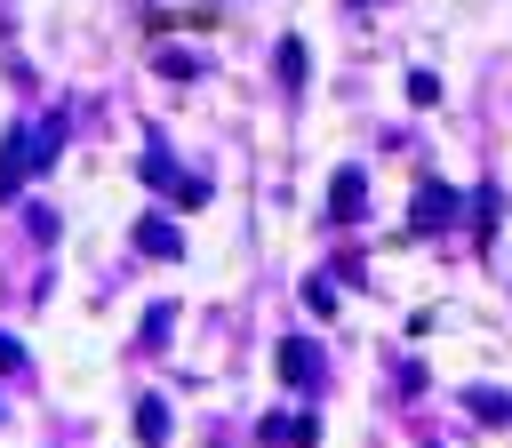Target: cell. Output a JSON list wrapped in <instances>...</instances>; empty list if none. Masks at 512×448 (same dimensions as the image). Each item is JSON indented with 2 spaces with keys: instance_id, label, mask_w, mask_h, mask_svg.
Wrapping results in <instances>:
<instances>
[{
  "instance_id": "1",
  "label": "cell",
  "mask_w": 512,
  "mask_h": 448,
  "mask_svg": "<svg viewBox=\"0 0 512 448\" xmlns=\"http://www.w3.org/2000/svg\"><path fill=\"white\" fill-rule=\"evenodd\" d=\"M64 152V112H48L40 128H8V144H0V208L16 200V184L32 176V168H48Z\"/></svg>"
},
{
  "instance_id": "2",
  "label": "cell",
  "mask_w": 512,
  "mask_h": 448,
  "mask_svg": "<svg viewBox=\"0 0 512 448\" xmlns=\"http://www.w3.org/2000/svg\"><path fill=\"white\" fill-rule=\"evenodd\" d=\"M448 216H456V192H448V184H424V192H416V208H408V224H416V232H440Z\"/></svg>"
},
{
  "instance_id": "3",
  "label": "cell",
  "mask_w": 512,
  "mask_h": 448,
  "mask_svg": "<svg viewBox=\"0 0 512 448\" xmlns=\"http://www.w3.org/2000/svg\"><path fill=\"white\" fill-rule=\"evenodd\" d=\"M360 200H368L360 168H336V184H328V216H336V224H352V216H360Z\"/></svg>"
},
{
  "instance_id": "4",
  "label": "cell",
  "mask_w": 512,
  "mask_h": 448,
  "mask_svg": "<svg viewBox=\"0 0 512 448\" xmlns=\"http://www.w3.org/2000/svg\"><path fill=\"white\" fill-rule=\"evenodd\" d=\"M280 376H288V384H304V392H312V384H320V352H312V344H304V336H288V344H280Z\"/></svg>"
},
{
  "instance_id": "5",
  "label": "cell",
  "mask_w": 512,
  "mask_h": 448,
  "mask_svg": "<svg viewBox=\"0 0 512 448\" xmlns=\"http://www.w3.org/2000/svg\"><path fill=\"white\" fill-rule=\"evenodd\" d=\"M136 248H144V256H176L184 240H176V224H168V216H144V224H136Z\"/></svg>"
},
{
  "instance_id": "6",
  "label": "cell",
  "mask_w": 512,
  "mask_h": 448,
  "mask_svg": "<svg viewBox=\"0 0 512 448\" xmlns=\"http://www.w3.org/2000/svg\"><path fill=\"white\" fill-rule=\"evenodd\" d=\"M136 440H144V448L168 440V400H136Z\"/></svg>"
},
{
  "instance_id": "7",
  "label": "cell",
  "mask_w": 512,
  "mask_h": 448,
  "mask_svg": "<svg viewBox=\"0 0 512 448\" xmlns=\"http://www.w3.org/2000/svg\"><path fill=\"white\" fill-rule=\"evenodd\" d=\"M264 440H296V448H312L320 424H312V416H280V424H264Z\"/></svg>"
},
{
  "instance_id": "8",
  "label": "cell",
  "mask_w": 512,
  "mask_h": 448,
  "mask_svg": "<svg viewBox=\"0 0 512 448\" xmlns=\"http://www.w3.org/2000/svg\"><path fill=\"white\" fill-rule=\"evenodd\" d=\"M280 80L304 88V40H280Z\"/></svg>"
},
{
  "instance_id": "9",
  "label": "cell",
  "mask_w": 512,
  "mask_h": 448,
  "mask_svg": "<svg viewBox=\"0 0 512 448\" xmlns=\"http://www.w3.org/2000/svg\"><path fill=\"white\" fill-rule=\"evenodd\" d=\"M160 72H168V80H192V72H200V56H184V48H160Z\"/></svg>"
},
{
  "instance_id": "10",
  "label": "cell",
  "mask_w": 512,
  "mask_h": 448,
  "mask_svg": "<svg viewBox=\"0 0 512 448\" xmlns=\"http://www.w3.org/2000/svg\"><path fill=\"white\" fill-rule=\"evenodd\" d=\"M304 304H312V312H336V280H328V272H320V280H304Z\"/></svg>"
},
{
  "instance_id": "11",
  "label": "cell",
  "mask_w": 512,
  "mask_h": 448,
  "mask_svg": "<svg viewBox=\"0 0 512 448\" xmlns=\"http://www.w3.org/2000/svg\"><path fill=\"white\" fill-rule=\"evenodd\" d=\"M472 408H480V424H504V416H512V400H504V392H472Z\"/></svg>"
},
{
  "instance_id": "12",
  "label": "cell",
  "mask_w": 512,
  "mask_h": 448,
  "mask_svg": "<svg viewBox=\"0 0 512 448\" xmlns=\"http://www.w3.org/2000/svg\"><path fill=\"white\" fill-rule=\"evenodd\" d=\"M408 104H440V80L432 72H408Z\"/></svg>"
},
{
  "instance_id": "13",
  "label": "cell",
  "mask_w": 512,
  "mask_h": 448,
  "mask_svg": "<svg viewBox=\"0 0 512 448\" xmlns=\"http://www.w3.org/2000/svg\"><path fill=\"white\" fill-rule=\"evenodd\" d=\"M16 368H24V344H16V336H0V376H16Z\"/></svg>"
}]
</instances>
